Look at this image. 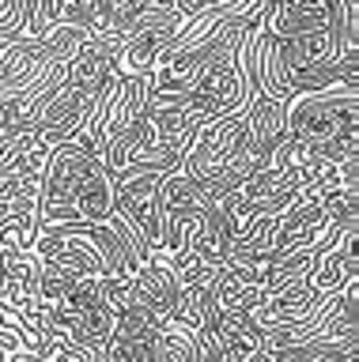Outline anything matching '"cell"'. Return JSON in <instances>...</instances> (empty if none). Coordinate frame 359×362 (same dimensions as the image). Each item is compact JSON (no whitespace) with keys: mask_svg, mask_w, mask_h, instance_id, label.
<instances>
[{"mask_svg":"<svg viewBox=\"0 0 359 362\" xmlns=\"http://www.w3.org/2000/svg\"><path fill=\"white\" fill-rule=\"evenodd\" d=\"M284 132L333 163H359V87L291 90L284 98Z\"/></svg>","mask_w":359,"mask_h":362,"instance_id":"obj_1","label":"cell"},{"mask_svg":"<svg viewBox=\"0 0 359 362\" xmlns=\"http://www.w3.org/2000/svg\"><path fill=\"white\" fill-rule=\"evenodd\" d=\"M114 211V177L106 174L103 158L76 189V223H106Z\"/></svg>","mask_w":359,"mask_h":362,"instance_id":"obj_4","label":"cell"},{"mask_svg":"<svg viewBox=\"0 0 359 362\" xmlns=\"http://www.w3.org/2000/svg\"><path fill=\"white\" fill-rule=\"evenodd\" d=\"M0 8H4V0H0Z\"/></svg>","mask_w":359,"mask_h":362,"instance_id":"obj_5","label":"cell"},{"mask_svg":"<svg viewBox=\"0 0 359 362\" xmlns=\"http://www.w3.org/2000/svg\"><path fill=\"white\" fill-rule=\"evenodd\" d=\"M155 200H159V177L155 174L114 181V208L137 226L152 249L159 245V204Z\"/></svg>","mask_w":359,"mask_h":362,"instance_id":"obj_3","label":"cell"},{"mask_svg":"<svg viewBox=\"0 0 359 362\" xmlns=\"http://www.w3.org/2000/svg\"><path fill=\"white\" fill-rule=\"evenodd\" d=\"M239 45V42H234ZM234 45L227 53H220L205 72L193 79V87L182 90V106L200 113L205 121H216V117H227V113L250 106V90L242 83V72L234 64Z\"/></svg>","mask_w":359,"mask_h":362,"instance_id":"obj_2","label":"cell"}]
</instances>
